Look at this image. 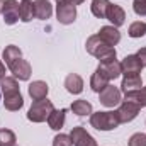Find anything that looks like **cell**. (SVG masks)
<instances>
[{"label":"cell","instance_id":"obj_3","mask_svg":"<svg viewBox=\"0 0 146 146\" xmlns=\"http://www.w3.org/2000/svg\"><path fill=\"white\" fill-rule=\"evenodd\" d=\"M85 48H87V51H88L92 56H95V58L100 61V65H102V63L114 61L115 56H117L115 48L110 46V44H107L106 41H102L97 34H95V36H90L88 39H87Z\"/></svg>","mask_w":146,"mask_h":146},{"label":"cell","instance_id":"obj_27","mask_svg":"<svg viewBox=\"0 0 146 146\" xmlns=\"http://www.w3.org/2000/svg\"><path fill=\"white\" fill-rule=\"evenodd\" d=\"M53 146H73L72 138L68 134H56L53 139Z\"/></svg>","mask_w":146,"mask_h":146},{"label":"cell","instance_id":"obj_33","mask_svg":"<svg viewBox=\"0 0 146 146\" xmlns=\"http://www.w3.org/2000/svg\"><path fill=\"white\" fill-rule=\"evenodd\" d=\"M2 10H3V0H0V14H2Z\"/></svg>","mask_w":146,"mask_h":146},{"label":"cell","instance_id":"obj_13","mask_svg":"<svg viewBox=\"0 0 146 146\" xmlns=\"http://www.w3.org/2000/svg\"><path fill=\"white\" fill-rule=\"evenodd\" d=\"M106 19H109L114 27H121V26L126 22V12H124L122 7H119V5H115V3H109Z\"/></svg>","mask_w":146,"mask_h":146},{"label":"cell","instance_id":"obj_20","mask_svg":"<svg viewBox=\"0 0 146 146\" xmlns=\"http://www.w3.org/2000/svg\"><path fill=\"white\" fill-rule=\"evenodd\" d=\"M34 15V2L31 0H22L19 3V19L22 22H31Z\"/></svg>","mask_w":146,"mask_h":146},{"label":"cell","instance_id":"obj_17","mask_svg":"<svg viewBox=\"0 0 146 146\" xmlns=\"http://www.w3.org/2000/svg\"><path fill=\"white\" fill-rule=\"evenodd\" d=\"M65 87H66V90L73 94V95H78V94H82V90H83V80H82V76L78 75V73H70L66 78H65Z\"/></svg>","mask_w":146,"mask_h":146},{"label":"cell","instance_id":"obj_1","mask_svg":"<svg viewBox=\"0 0 146 146\" xmlns=\"http://www.w3.org/2000/svg\"><path fill=\"white\" fill-rule=\"evenodd\" d=\"M2 56L5 60V65L9 66V70L12 72V75L15 78H19V80H29L31 78V73H33L31 65L22 58V51L17 46H14V44L7 46L3 49Z\"/></svg>","mask_w":146,"mask_h":146},{"label":"cell","instance_id":"obj_23","mask_svg":"<svg viewBox=\"0 0 146 146\" xmlns=\"http://www.w3.org/2000/svg\"><path fill=\"white\" fill-rule=\"evenodd\" d=\"M102 68H104V72L107 73V76H109L110 80H115V78H119L121 76V63L117 61V60H114V61H109V63H102L100 65Z\"/></svg>","mask_w":146,"mask_h":146},{"label":"cell","instance_id":"obj_19","mask_svg":"<svg viewBox=\"0 0 146 146\" xmlns=\"http://www.w3.org/2000/svg\"><path fill=\"white\" fill-rule=\"evenodd\" d=\"M66 109H60V110H53L51 112V115L48 117V124H49V127L51 129H54V131H60L63 126H65V117H66Z\"/></svg>","mask_w":146,"mask_h":146},{"label":"cell","instance_id":"obj_18","mask_svg":"<svg viewBox=\"0 0 146 146\" xmlns=\"http://www.w3.org/2000/svg\"><path fill=\"white\" fill-rule=\"evenodd\" d=\"M34 15L41 21H46L53 15V5L48 0H36L34 2Z\"/></svg>","mask_w":146,"mask_h":146},{"label":"cell","instance_id":"obj_16","mask_svg":"<svg viewBox=\"0 0 146 146\" xmlns=\"http://www.w3.org/2000/svg\"><path fill=\"white\" fill-rule=\"evenodd\" d=\"M141 87H143V80H141L139 75H127V76H124V80L121 83V90L126 95L133 94V92H138Z\"/></svg>","mask_w":146,"mask_h":146},{"label":"cell","instance_id":"obj_32","mask_svg":"<svg viewBox=\"0 0 146 146\" xmlns=\"http://www.w3.org/2000/svg\"><path fill=\"white\" fill-rule=\"evenodd\" d=\"M85 0H72V3L73 5H80V3H83Z\"/></svg>","mask_w":146,"mask_h":146},{"label":"cell","instance_id":"obj_8","mask_svg":"<svg viewBox=\"0 0 146 146\" xmlns=\"http://www.w3.org/2000/svg\"><path fill=\"white\" fill-rule=\"evenodd\" d=\"M100 104L106 107H115L121 104V90L114 85H107L102 92H100Z\"/></svg>","mask_w":146,"mask_h":146},{"label":"cell","instance_id":"obj_10","mask_svg":"<svg viewBox=\"0 0 146 146\" xmlns=\"http://www.w3.org/2000/svg\"><path fill=\"white\" fill-rule=\"evenodd\" d=\"M3 22L7 26H14L19 21V2L17 0H3Z\"/></svg>","mask_w":146,"mask_h":146},{"label":"cell","instance_id":"obj_9","mask_svg":"<svg viewBox=\"0 0 146 146\" xmlns=\"http://www.w3.org/2000/svg\"><path fill=\"white\" fill-rule=\"evenodd\" d=\"M70 138H72V143L75 146H97V141L87 133L85 127L82 126H76L73 127L72 133H70Z\"/></svg>","mask_w":146,"mask_h":146},{"label":"cell","instance_id":"obj_11","mask_svg":"<svg viewBox=\"0 0 146 146\" xmlns=\"http://www.w3.org/2000/svg\"><path fill=\"white\" fill-rule=\"evenodd\" d=\"M121 70L122 75L127 76V75H139L143 70V65L139 61V58L136 54H127L122 61H121Z\"/></svg>","mask_w":146,"mask_h":146},{"label":"cell","instance_id":"obj_30","mask_svg":"<svg viewBox=\"0 0 146 146\" xmlns=\"http://www.w3.org/2000/svg\"><path fill=\"white\" fill-rule=\"evenodd\" d=\"M136 56L139 58V61H141V65H143V68L146 66V48H141L138 53H136Z\"/></svg>","mask_w":146,"mask_h":146},{"label":"cell","instance_id":"obj_4","mask_svg":"<svg viewBox=\"0 0 146 146\" xmlns=\"http://www.w3.org/2000/svg\"><path fill=\"white\" fill-rule=\"evenodd\" d=\"M90 124L97 131H112L115 129L121 122L117 117L115 110H106V112H92L90 114Z\"/></svg>","mask_w":146,"mask_h":146},{"label":"cell","instance_id":"obj_22","mask_svg":"<svg viewBox=\"0 0 146 146\" xmlns=\"http://www.w3.org/2000/svg\"><path fill=\"white\" fill-rule=\"evenodd\" d=\"M109 0H92V14L99 19H106V14H107V7H109Z\"/></svg>","mask_w":146,"mask_h":146},{"label":"cell","instance_id":"obj_25","mask_svg":"<svg viewBox=\"0 0 146 146\" xmlns=\"http://www.w3.org/2000/svg\"><path fill=\"white\" fill-rule=\"evenodd\" d=\"M127 34L131 37H143L146 34V22H141V21L133 22L127 29Z\"/></svg>","mask_w":146,"mask_h":146},{"label":"cell","instance_id":"obj_15","mask_svg":"<svg viewBox=\"0 0 146 146\" xmlns=\"http://www.w3.org/2000/svg\"><path fill=\"white\" fill-rule=\"evenodd\" d=\"M97 36L100 37L102 41H106L107 44H110V46H115L121 41V33L114 26H104V27H100V31H99Z\"/></svg>","mask_w":146,"mask_h":146},{"label":"cell","instance_id":"obj_12","mask_svg":"<svg viewBox=\"0 0 146 146\" xmlns=\"http://www.w3.org/2000/svg\"><path fill=\"white\" fill-rule=\"evenodd\" d=\"M109 82H110V78L107 76V73L104 72V68L99 65L97 70H95L94 75H92V78H90V88H92L94 92L100 94V92L109 85Z\"/></svg>","mask_w":146,"mask_h":146},{"label":"cell","instance_id":"obj_34","mask_svg":"<svg viewBox=\"0 0 146 146\" xmlns=\"http://www.w3.org/2000/svg\"><path fill=\"white\" fill-rule=\"evenodd\" d=\"M63 2H72V0H56V3H63Z\"/></svg>","mask_w":146,"mask_h":146},{"label":"cell","instance_id":"obj_26","mask_svg":"<svg viewBox=\"0 0 146 146\" xmlns=\"http://www.w3.org/2000/svg\"><path fill=\"white\" fill-rule=\"evenodd\" d=\"M15 141H17V138H15V134H14V131H10V129H0V146H15Z\"/></svg>","mask_w":146,"mask_h":146},{"label":"cell","instance_id":"obj_2","mask_svg":"<svg viewBox=\"0 0 146 146\" xmlns=\"http://www.w3.org/2000/svg\"><path fill=\"white\" fill-rule=\"evenodd\" d=\"M0 90L3 94V106H5V109L10 110V112L22 109L24 99L21 95V88H19V83H17L15 76L2 78L0 80Z\"/></svg>","mask_w":146,"mask_h":146},{"label":"cell","instance_id":"obj_35","mask_svg":"<svg viewBox=\"0 0 146 146\" xmlns=\"http://www.w3.org/2000/svg\"><path fill=\"white\" fill-rule=\"evenodd\" d=\"M0 94H2V90H0Z\"/></svg>","mask_w":146,"mask_h":146},{"label":"cell","instance_id":"obj_7","mask_svg":"<svg viewBox=\"0 0 146 146\" xmlns=\"http://www.w3.org/2000/svg\"><path fill=\"white\" fill-rule=\"evenodd\" d=\"M56 17H58V22L60 24H73L75 19H76V7L73 5L72 2H63V3H58L56 5Z\"/></svg>","mask_w":146,"mask_h":146},{"label":"cell","instance_id":"obj_21","mask_svg":"<svg viewBox=\"0 0 146 146\" xmlns=\"http://www.w3.org/2000/svg\"><path fill=\"white\" fill-rule=\"evenodd\" d=\"M70 109H72L73 114H76L78 117H85V115H90V114H92V104H90L88 100L80 99V100H75V102H73Z\"/></svg>","mask_w":146,"mask_h":146},{"label":"cell","instance_id":"obj_24","mask_svg":"<svg viewBox=\"0 0 146 146\" xmlns=\"http://www.w3.org/2000/svg\"><path fill=\"white\" fill-rule=\"evenodd\" d=\"M126 100H133V102H136L141 109L146 107V87H141L138 92L127 94V95H126Z\"/></svg>","mask_w":146,"mask_h":146},{"label":"cell","instance_id":"obj_5","mask_svg":"<svg viewBox=\"0 0 146 146\" xmlns=\"http://www.w3.org/2000/svg\"><path fill=\"white\" fill-rule=\"evenodd\" d=\"M53 110H54V106L51 100H48V99L34 100L27 112V119L31 122H44V121H48V117L51 115Z\"/></svg>","mask_w":146,"mask_h":146},{"label":"cell","instance_id":"obj_14","mask_svg":"<svg viewBox=\"0 0 146 146\" xmlns=\"http://www.w3.org/2000/svg\"><path fill=\"white\" fill-rule=\"evenodd\" d=\"M27 92H29V95H31L33 100H42V99L48 97L49 87H48L46 82H42V80H36V82H33V83L29 85Z\"/></svg>","mask_w":146,"mask_h":146},{"label":"cell","instance_id":"obj_28","mask_svg":"<svg viewBox=\"0 0 146 146\" xmlns=\"http://www.w3.org/2000/svg\"><path fill=\"white\" fill-rule=\"evenodd\" d=\"M129 146H146V134L143 133H136L129 138Z\"/></svg>","mask_w":146,"mask_h":146},{"label":"cell","instance_id":"obj_31","mask_svg":"<svg viewBox=\"0 0 146 146\" xmlns=\"http://www.w3.org/2000/svg\"><path fill=\"white\" fill-rule=\"evenodd\" d=\"M2 78H5V65L0 61V80H2Z\"/></svg>","mask_w":146,"mask_h":146},{"label":"cell","instance_id":"obj_6","mask_svg":"<svg viewBox=\"0 0 146 146\" xmlns=\"http://www.w3.org/2000/svg\"><path fill=\"white\" fill-rule=\"evenodd\" d=\"M139 110H141V107H139L136 102H133V100H126V99H124V102L119 106V109L115 110V112H117L119 122H121V124H126V122L134 121V119L138 117Z\"/></svg>","mask_w":146,"mask_h":146},{"label":"cell","instance_id":"obj_29","mask_svg":"<svg viewBox=\"0 0 146 146\" xmlns=\"http://www.w3.org/2000/svg\"><path fill=\"white\" fill-rule=\"evenodd\" d=\"M133 10H134L138 15L145 17L146 15V0H134V2H133Z\"/></svg>","mask_w":146,"mask_h":146}]
</instances>
